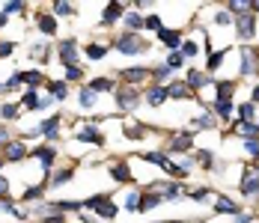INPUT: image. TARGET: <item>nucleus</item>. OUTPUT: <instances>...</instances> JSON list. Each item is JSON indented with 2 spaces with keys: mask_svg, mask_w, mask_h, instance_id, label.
<instances>
[{
  "mask_svg": "<svg viewBox=\"0 0 259 223\" xmlns=\"http://www.w3.org/2000/svg\"><path fill=\"white\" fill-rule=\"evenodd\" d=\"M21 104H24V107H30V110H36V107H39L36 90H27V93H24V99H21Z\"/></svg>",
  "mask_w": 259,
  "mask_h": 223,
  "instance_id": "nucleus-39",
  "label": "nucleus"
},
{
  "mask_svg": "<svg viewBox=\"0 0 259 223\" xmlns=\"http://www.w3.org/2000/svg\"><path fill=\"white\" fill-rule=\"evenodd\" d=\"M250 9H253V12H259V3H250Z\"/></svg>",
  "mask_w": 259,
  "mask_h": 223,
  "instance_id": "nucleus-55",
  "label": "nucleus"
},
{
  "mask_svg": "<svg viewBox=\"0 0 259 223\" xmlns=\"http://www.w3.org/2000/svg\"><path fill=\"white\" fill-rule=\"evenodd\" d=\"M164 223H182V220H164Z\"/></svg>",
  "mask_w": 259,
  "mask_h": 223,
  "instance_id": "nucleus-56",
  "label": "nucleus"
},
{
  "mask_svg": "<svg viewBox=\"0 0 259 223\" xmlns=\"http://www.w3.org/2000/svg\"><path fill=\"white\" fill-rule=\"evenodd\" d=\"M244 149H247L250 155H259V140H244Z\"/></svg>",
  "mask_w": 259,
  "mask_h": 223,
  "instance_id": "nucleus-51",
  "label": "nucleus"
},
{
  "mask_svg": "<svg viewBox=\"0 0 259 223\" xmlns=\"http://www.w3.org/2000/svg\"><path fill=\"white\" fill-rule=\"evenodd\" d=\"M42 194H45V185H36V188H30V191H24V202H33V199H42Z\"/></svg>",
  "mask_w": 259,
  "mask_h": 223,
  "instance_id": "nucleus-36",
  "label": "nucleus"
},
{
  "mask_svg": "<svg viewBox=\"0 0 259 223\" xmlns=\"http://www.w3.org/2000/svg\"><path fill=\"white\" fill-rule=\"evenodd\" d=\"M191 96H194V90L185 80H176V83L167 86V99H191Z\"/></svg>",
  "mask_w": 259,
  "mask_h": 223,
  "instance_id": "nucleus-14",
  "label": "nucleus"
},
{
  "mask_svg": "<svg viewBox=\"0 0 259 223\" xmlns=\"http://www.w3.org/2000/svg\"><path fill=\"white\" fill-rule=\"evenodd\" d=\"M146 101L152 104V107H161L164 101H167V86H152V90H146Z\"/></svg>",
  "mask_w": 259,
  "mask_h": 223,
  "instance_id": "nucleus-18",
  "label": "nucleus"
},
{
  "mask_svg": "<svg viewBox=\"0 0 259 223\" xmlns=\"http://www.w3.org/2000/svg\"><path fill=\"white\" fill-rule=\"evenodd\" d=\"M122 15H125V6L122 3H107L104 6V15H102V27H113L116 21H122Z\"/></svg>",
  "mask_w": 259,
  "mask_h": 223,
  "instance_id": "nucleus-7",
  "label": "nucleus"
},
{
  "mask_svg": "<svg viewBox=\"0 0 259 223\" xmlns=\"http://www.w3.org/2000/svg\"><path fill=\"white\" fill-rule=\"evenodd\" d=\"M83 208H93L102 220H113L116 214H119V208L113 205V199H110V194H96V197H90V199H83L80 202Z\"/></svg>",
  "mask_w": 259,
  "mask_h": 223,
  "instance_id": "nucleus-1",
  "label": "nucleus"
},
{
  "mask_svg": "<svg viewBox=\"0 0 259 223\" xmlns=\"http://www.w3.org/2000/svg\"><path fill=\"white\" fill-rule=\"evenodd\" d=\"M116 83H113V77H96V80H90V90L99 96V93H110Z\"/></svg>",
  "mask_w": 259,
  "mask_h": 223,
  "instance_id": "nucleus-21",
  "label": "nucleus"
},
{
  "mask_svg": "<svg viewBox=\"0 0 259 223\" xmlns=\"http://www.w3.org/2000/svg\"><path fill=\"white\" fill-rule=\"evenodd\" d=\"M78 140H80V143H96V146H104V134L99 131V128H93V125L80 128V131H78Z\"/></svg>",
  "mask_w": 259,
  "mask_h": 223,
  "instance_id": "nucleus-10",
  "label": "nucleus"
},
{
  "mask_svg": "<svg viewBox=\"0 0 259 223\" xmlns=\"http://www.w3.org/2000/svg\"><path fill=\"white\" fill-rule=\"evenodd\" d=\"M158 36H161V42H164V48L167 51H179V45H182V36L176 33V30H158Z\"/></svg>",
  "mask_w": 259,
  "mask_h": 223,
  "instance_id": "nucleus-15",
  "label": "nucleus"
},
{
  "mask_svg": "<svg viewBox=\"0 0 259 223\" xmlns=\"http://www.w3.org/2000/svg\"><path fill=\"white\" fill-rule=\"evenodd\" d=\"M241 74H256V60L250 57V48H241Z\"/></svg>",
  "mask_w": 259,
  "mask_h": 223,
  "instance_id": "nucleus-22",
  "label": "nucleus"
},
{
  "mask_svg": "<svg viewBox=\"0 0 259 223\" xmlns=\"http://www.w3.org/2000/svg\"><path fill=\"white\" fill-rule=\"evenodd\" d=\"M185 197H191V199H197V202H203V199L211 197V191H208V188H197V191H185Z\"/></svg>",
  "mask_w": 259,
  "mask_h": 223,
  "instance_id": "nucleus-38",
  "label": "nucleus"
},
{
  "mask_svg": "<svg viewBox=\"0 0 259 223\" xmlns=\"http://www.w3.org/2000/svg\"><path fill=\"white\" fill-rule=\"evenodd\" d=\"M235 33H238V39L241 42H250L253 39V33H256V15H238L235 18Z\"/></svg>",
  "mask_w": 259,
  "mask_h": 223,
  "instance_id": "nucleus-3",
  "label": "nucleus"
},
{
  "mask_svg": "<svg viewBox=\"0 0 259 223\" xmlns=\"http://www.w3.org/2000/svg\"><path fill=\"white\" fill-rule=\"evenodd\" d=\"M143 99V93L140 90H119L116 93V104H119V110H134L137 104Z\"/></svg>",
  "mask_w": 259,
  "mask_h": 223,
  "instance_id": "nucleus-6",
  "label": "nucleus"
},
{
  "mask_svg": "<svg viewBox=\"0 0 259 223\" xmlns=\"http://www.w3.org/2000/svg\"><path fill=\"white\" fill-rule=\"evenodd\" d=\"M78 101H80V107H87V110H93L96 107V101H99V96L90 90V86H83L80 90V96H78Z\"/></svg>",
  "mask_w": 259,
  "mask_h": 223,
  "instance_id": "nucleus-25",
  "label": "nucleus"
},
{
  "mask_svg": "<svg viewBox=\"0 0 259 223\" xmlns=\"http://www.w3.org/2000/svg\"><path fill=\"white\" fill-rule=\"evenodd\" d=\"M57 128H60V116H51L39 125V131L45 134V140H57Z\"/></svg>",
  "mask_w": 259,
  "mask_h": 223,
  "instance_id": "nucleus-20",
  "label": "nucleus"
},
{
  "mask_svg": "<svg viewBox=\"0 0 259 223\" xmlns=\"http://www.w3.org/2000/svg\"><path fill=\"white\" fill-rule=\"evenodd\" d=\"M164 66H167V69L173 72V69H179V66H185V57H182L179 51H170V57H167V63H164Z\"/></svg>",
  "mask_w": 259,
  "mask_h": 223,
  "instance_id": "nucleus-31",
  "label": "nucleus"
},
{
  "mask_svg": "<svg viewBox=\"0 0 259 223\" xmlns=\"http://www.w3.org/2000/svg\"><path fill=\"white\" fill-rule=\"evenodd\" d=\"M39 161H42V170H45V175L51 173V167H54V158H57V152H54L51 146H39L36 152H33Z\"/></svg>",
  "mask_w": 259,
  "mask_h": 223,
  "instance_id": "nucleus-13",
  "label": "nucleus"
},
{
  "mask_svg": "<svg viewBox=\"0 0 259 223\" xmlns=\"http://www.w3.org/2000/svg\"><path fill=\"white\" fill-rule=\"evenodd\" d=\"M60 60H63V66H78V63H75V60H78V42H75V39L60 42Z\"/></svg>",
  "mask_w": 259,
  "mask_h": 223,
  "instance_id": "nucleus-8",
  "label": "nucleus"
},
{
  "mask_svg": "<svg viewBox=\"0 0 259 223\" xmlns=\"http://www.w3.org/2000/svg\"><path fill=\"white\" fill-rule=\"evenodd\" d=\"M197 161H200V167H206V170L214 167V164H211V161H214V155H211V152H197Z\"/></svg>",
  "mask_w": 259,
  "mask_h": 223,
  "instance_id": "nucleus-42",
  "label": "nucleus"
},
{
  "mask_svg": "<svg viewBox=\"0 0 259 223\" xmlns=\"http://www.w3.org/2000/svg\"><path fill=\"white\" fill-rule=\"evenodd\" d=\"M0 199H9V179L0 175Z\"/></svg>",
  "mask_w": 259,
  "mask_h": 223,
  "instance_id": "nucleus-49",
  "label": "nucleus"
},
{
  "mask_svg": "<svg viewBox=\"0 0 259 223\" xmlns=\"http://www.w3.org/2000/svg\"><path fill=\"white\" fill-rule=\"evenodd\" d=\"M113 48L119 51V54L137 57V54H146V51H149V42H146L143 36H137V33H122V36L113 42Z\"/></svg>",
  "mask_w": 259,
  "mask_h": 223,
  "instance_id": "nucleus-2",
  "label": "nucleus"
},
{
  "mask_svg": "<svg viewBox=\"0 0 259 223\" xmlns=\"http://www.w3.org/2000/svg\"><path fill=\"white\" fill-rule=\"evenodd\" d=\"M122 24H125V30H128V33H137V30L143 27V18H140L137 12H128V15H122Z\"/></svg>",
  "mask_w": 259,
  "mask_h": 223,
  "instance_id": "nucleus-27",
  "label": "nucleus"
},
{
  "mask_svg": "<svg viewBox=\"0 0 259 223\" xmlns=\"http://www.w3.org/2000/svg\"><path fill=\"white\" fill-rule=\"evenodd\" d=\"M15 51V42H0V57H9Z\"/></svg>",
  "mask_w": 259,
  "mask_h": 223,
  "instance_id": "nucleus-50",
  "label": "nucleus"
},
{
  "mask_svg": "<svg viewBox=\"0 0 259 223\" xmlns=\"http://www.w3.org/2000/svg\"><path fill=\"white\" fill-rule=\"evenodd\" d=\"M0 116H3V119H9V122H12V119H18V104H0Z\"/></svg>",
  "mask_w": 259,
  "mask_h": 223,
  "instance_id": "nucleus-33",
  "label": "nucleus"
},
{
  "mask_svg": "<svg viewBox=\"0 0 259 223\" xmlns=\"http://www.w3.org/2000/svg\"><path fill=\"white\" fill-rule=\"evenodd\" d=\"M12 12H24V3H6L3 6V15H12Z\"/></svg>",
  "mask_w": 259,
  "mask_h": 223,
  "instance_id": "nucleus-47",
  "label": "nucleus"
},
{
  "mask_svg": "<svg viewBox=\"0 0 259 223\" xmlns=\"http://www.w3.org/2000/svg\"><path fill=\"white\" fill-rule=\"evenodd\" d=\"M214 211H221V214H238V205H235L233 199H227V197H214Z\"/></svg>",
  "mask_w": 259,
  "mask_h": 223,
  "instance_id": "nucleus-19",
  "label": "nucleus"
},
{
  "mask_svg": "<svg viewBox=\"0 0 259 223\" xmlns=\"http://www.w3.org/2000/svg\"><path fill=\"white\" fill-rule=\"evenodd\" d=\"M0 27H6V15L3 12H0Z\"/></svg>",
  "mask_w": 259,
  "mask_h": 223,
  "instance_id": "nucleus-54",
  "label": "nucleus"
},
{
  "mask_svg": "<svg viewBox=\"0 0 259 223\" xmlns=\"http://www.w3.org/2000/svg\"><path fill=\"white\" fill-rule=\"evenodd\" d=\"M256 60H259V48H256Z\"/></svg>",
  "mask_w": 259,
  "mask_h": 223,
  "instance_id": "nucleus-57",
  "label": "nucleus"
},
{
  "mask_svg": "<svg viewBox=\"0 0 259 223\" xmlns=\"http://www.w3.org/2000/svg\"><path fill=\"white\" fill-rule=\"evenodd\" d=\"M250 99H253V104H259V83L253 86V96H250Z\"/></svg>",
  "mask_w": 259,
  "mask_h": 223,
  "instance_id": "nucleus-53",
  "label": "nucleus"
},
{
  "mask_svg": "<svg viewBox=\"0 0 259 223\" xmlns=\"http://www.w3.org/2000/svg\"><path fill=\"white\" fill-rule=\"evenodd\" d=\"M104 54H107V48H104V45H99V42L87 45V57H90V60H102Z\"/></svg>",
  "mask_w": 259,
  "mask_h": 223,
  "instance_id": "nucleus-32",
  "label": "nucleus"
},
{
  "mask_svg": "<svg viewBox=\"0 0 259 223\" xmlns=\"http://www.w3.org/2000/svg\"><path fill=\"white\" fill-rule=\"evenodd\" d=\"M6 143H9V131L0 125V146H6Z\"/></svg>",
  "mask_w": 259,
  "mask_h": 223,
  "instance_id": "nucleus-52",
  "label": "nucleus"
},
{
  "mask_svg": "<svg viewBox=\"0 0 259 223\" xmlns=\"http://www.w3.org/2000/svg\"><path fill=\"white\" fill-rule=\"evenodd\" d=\"M170 69H167V66H155V72H152V77H155L158 80V86H161V83H164V80H167V77H170Z\"/></svg>",
  "mask_w": 259,
  "mask_h": 223,
  "instance_id": "nucleus-40",
  "label": "nucleus"
},
{
  "mask_svg": "<svg viewBox=\"0 0 259 223\" xmlns=\"http://www.w3.org/2000/svg\"><path fill=\"white\" fill-rule=\"evenodd\" d=\"M39 30L48 33V36H54V33H57V18H54V15H39Z\"/></svg>",
  "mask_w": 259,
  "mask_h": 223,
  "instance_id": "nucleus-29",
  "label": "nucleus"
},
{
  "mask_svg": "<svg viewBox=\"0 0 259 223\" xmlns=\"http://www.w3.org/2000/svg\"><path fill=\"white\" fill-rule=\"evenodd\" d=\"M48 90H51V99H54V101H63L66 96H69V86H66V80H54V83H48Z\"/></svg>",
  "mask_w": 259,
  "mask_h": 223,
  "instance_id": "nucleus-24",
  "label": "nucleus"
},
{
  "mask_svg": "<svg viewBox=\"0 0 259 223\" xmlns=\"http://www.w3.org/2000/svg\"><path fill=\"white\" fill-rule=\"evenodd\" d=\"M224 57H227V51H218V54H208V63H206V69L208 72H214L221 63H224Z\"/></svg>",
  "mask_w": 259,
  "mask_h": 223,
  "instance_id": "nucleus-35",
  "label": "nucleus"
},
{
  "mask_svg": "<svg viewBox=\"0 0 259 223\" xmlns=\"http://www.w3.org/2000/svg\"><path fill=\"white\" fill-rule=\"evenodd\" d=\"M18 80H24V83H30V86H36V83L45 80V74L42 72H18Z\"/></svg>",
  "mask_w": 259,
  "mask_h": 223,
  "instance_id": "nucleus-30",
  "label": "nucleus"
},
{
  "mask_svg": "<svg viewBox=\"0 0 259 223\" xmlns=\"http://www.w3.org/2000/svg\"><path fill=\"white\" fill-rule=\"evenodd\" d=\"M230 21H233V18H230V12H218V15H214V24H218V27H227Z\"/></svg>",
  "mask_w": 259,
  "mask_h": 223,
  "instance_id": "nucleus-48",
  "label": "nucleus"
},
{
  "mask_svg": "<svg viewBox=\"0 0 259 223\" xmlns=\"http://www.w3.org/2000/svg\"><path fill=\"white\" fill-rule=\"evenodd\" d=\"M191 146H194L191 131H188V134H173V137H170V143H167V152H188Z\"/></svg>",
  "mask_w": 259,
  "mask_h": 223,
  "instance_id": "nucleus-9",
  "label": "nucleus"
},
{
  "mask_svg": "<svg viewBox=\"0 0 259 223\" xmlns=\"http://www.w3.org/2000/svg\"><path fill=\"white\" fill-rule=\"evenodd\" d=\"M233 131L238 134V137H247V140H256L259 137V125H253V122H238V119H235Z\"/></svg>",
  "mask_w": 259,
  "mask_h": 223,
  "instance_id": "nucleus-16",
  "label": "nucleus"
},
{
  "mask_svg": "<svg viewBox=\"0 0 259 223\" xmlns=\"http://www.w3.org/2000/svg\"><path fill=\"white\" fill-rule=\"evenodd\" d=\"M241 194L247 199L259 197V173L253 167H244V175H241Z\"/></svg>",
  "mask_w": 259,
  "mask_h": 223,
  "instance_id": "nucleus-4",
  "label": "nucleus"
},
{
  "mask_svg": "<svg viewBox=\"0 0 259 223\" xmlns=\"http://www.w3.org/2000/svg\"><path fill=\"white\" fill-rule=\"evenodd\" d=\"M110 175H113L116 182H131V170H128V164H113V167H110Z\"/></svg>",
  "mask_w": 259,
  "mask_h": 223,
  "instance_id": "nucleus-28",
  "label": "nucleus"
},
{
  "mask_svg": "<svg viewBox=\"0 0 259 223\" xmlns=\"http://www.w3.org/2000/svg\"><path fill=\"white\" fill-rule=\"evenodd\" d=\"M197 51H200V45L188 39V42H182V51H179V54H182V57H185V60H188V57L194 60V57H197Z\"/></svg>",
  "mask_w": 259,
  "mask_h": 223,
  "instance_id": "nucleus-34",
  "label": "nucleus"
},
{
  "mask_svg": "<svg viewBox=\"0 0 259 223\" xmlns=\"http://www.w3.org/2000/svg\"><path fill=\"white\" fill-rule=\"evenodd\" d=\"M218 119L211 116V113H203V116H197V119H191V131H200V128H214Z\"/></svg>",
  "mask_w": 259,
  "mask_h": 223,
  "instance_id": "nucleus-23",
  "label": "nucleus"
},
{
  "mask_svg": "<svg viewBox=\"0 0 259 223\" xmlns=\"http://www.w3.org/2000/svg\"><path fill=\"white\" fill-rule=\"evenodd\" d=\"M24 158H27L24 140H9V143L3 146V161H9V164H18V161H24Z\"/></svg>",
  "mask_w": 259,
  "mask_h": 223,
  "instance_id": "nucleus-5",
  "label": "nucleus"
},
{
  "mask_svg": "<svg viewBox=\"0 0 259 223\" xmlns=\"http://www.w3.org/2000/svg\"><path fill=\"white\" fill-rule=\"evenodd\" d=\"M253 113H256V104L253 101L238 104V122H253Z\"/></svg>",
  "mask_w": 259,
  "mask_h": 223,
  "instance_id": "nucleus-26",
  "label": "nucleus"
},
{
  "mask_svg": "<svg viewBox=\"0 0 259 223\" xmlns=\"http://www.w3.org/2000/svg\"><path fill=\"white\" fill-rule=\"evenodd\" d=\"M83 72H80V66H66V80H80Z\"/></svg>",
  "mask_w": 259,
  "mask_h": 223,
  "instance_id": "nucleus-43",
  "label": "nucleus"
},
{
  "mask_svg": "<svg viewBox=\"0 0 259 223\" xmlns=\"http://www.w3.org/2000/svg\"><path fill=\"white\" fill-rule=\"evenodd\" d=\"M72 175H75V170H72V167H69V170H60V173H54L51 185H54V188H57V185H63V182H69Z\"/></svg>",
  "mask_w": 259,
  "mask_h": 223,
  "instance_id": "nucleus-37",
  "label": "nucleus"
},
{
  "mask_svg": "<svg viewBox=\"0 0 259 223\" xmlns=\"http://www.w3.org/2000/svg\"><path fill=\"white\" fill-rule=\"evenodd\" d=\"M161 202H164V199H161L158 191H143V194H140V202H137V211H149V208H155Z\"/></svg>",
  "mask_w": 259,
  "mask_h": 223,
  "instance_id": "nucleus-11",
  "label": "nucleus"
},
{
  "mask_svg": "<svg viewBox=\"0 0 259 223\" xmlns=\"http://www.w3.org/2000/svg\"><path fill=\"white\" fill-rule=\"evenodd\" d=\"M185 83H188V86L197 93V90H203V86L208 83V77L200 72V69H188V77H185Z\"/></svg>",
  "mask_w": 259,
  "mask_h": 223,
  "instance_id": "nucleus-17",
  "label": "nucleus"
},
{
  "mask_svg": "<svg viewBox=\"0 0 259 223\" xmlns=\"http://www.w3.org/2000/svg\"><path fill=\"white\" fill-rule=\"evenodd\" d=\"M214 113L218 116H230L233 113V104L230 101H214Z\"/></svg>",
  "mask_w": 259,
  "mask_h": 223,
  "instance_id": "nucleus-41",
  "label": "nucleus"
},
{
  "mask_svg": "<svg viewBox=\"0 0 259 223\" xmlns=\"http://www.w3.org/2000/svg\"><path fill=\"white\" fill-rule=\"evenodd\" d=\"M137 202H140V194H128V199H125V211H137Z\"/></svg>",
  "mask_w": 259,
  "mask_h": 223,
  "instance_id": "nucleus-46",
  "label": "nucleus"
},
{
  "mask_svg": "<svg viewBox=\"0 0 259 223\" xmlns=\"http://www.w3.org/2000/svg\"><path fill=\"white\" fill-rule=\"evenodd\" d=\"M146 77H149V69H140V66H131L125 72H119V80H125V83H140Z\"/></svg>",
  "mask_w": 259,
  "mask_h": 223,
  "instance_id": "nucleus-12",
  "label": "nucleus"
},
{
  "mask_svg": "<svg viewBox=\"0 0 259 223\" xmlns=\"http://www.w3.org/2000/svg\"><path fill=\"white\" fill-rule=\"evenodd\" d=\"M143 27H149V30H164V24H161V18H158V15L143 18Z\"/></svg>",
  "mask_w": 259,
  "mask_h": 223,
  "instance_id": "nucleus-44",
  "label": "nucleus"
},
{
  "mask_svg": "<svg viewBox=\"0 0 259 223\" xmlns=\"http://www.w3.org/2000/svg\"><path fill=\"white\" fill-rule=\"evenodd\" d=\"M54 12H57V15H72L75 6H72V3H54Z\"/></svg>",
  "mask_w": 259,
  "mask_h": 223,
  "instance_id": "nucleus-45",
  "label": "nucleus"
}]
</instances>
